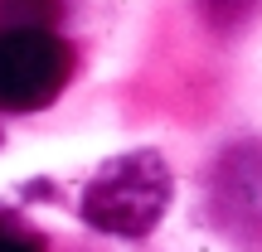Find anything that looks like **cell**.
<instances>
[{"mask_svg": "<svg viewBox=\"0 0 262 252\" xmlns=\"http://www.w3.org/2000/svg\"><path fill=\"white\" fill-rule=\"evenodd\" d=\"M0 19H5V29L44 25V19H54V0H0Z\"/></svg>", "mask_w": 262, "mask_h": 252, "instance_id": "obj_4", "label": "cell"}, {"mask_svg": "<svg viewBox=\"0 0 262 252\" xmlns=\"http://www.w3.org/2000/svg\"><path fill=\"white\" fill-rule=\"evenodd\" d=\"M170 209V170L156 150L117 155L88 179L83 218L112 238H146Z\"/></svg>", "mask_w": 262, "mask_h": 252, "instance_id": "obj_1", "label": "cell"}, {"mask_svg": "<svg viewBox=\"0 0 262 252\" xmlns=\"http://www.w3.org/2000/svg\"><path fill=\"white\" fill-rule=\"evenodd\" d=\"M253 5H257V0H204V10H209L214 25H238Z\"/></svg>", "mask_w": 262, "mask_h": 252, "instance_id": "obj_5", "label": "cell"}, {"mask_svg": "<svg viewBox=\"0 0 262 252\" xmlns=\"http://www.w3.org/2000/svg\"><path fill=\"white\" fill-rule=\"evenodd\" d=\"M73 49L44 25L0 29V112H39L63 93Z\"/></svg>", "mask_w": 262, "mask_h": 252, "instance_id": "obj_2", "label": "cell"}, {"mask_svg": "<svg viewBox=\"0 0 262 252\" xmlns=\"http://www.w3.org/2000/svg\"><path fill=\"white\" fill-rule=\"evenodd\" d=\"M0 252H44V238H39L25 218L0 209Z\"/></svg>", "mask_w": 262, "mask_h": 252, "instance_id": "obj_3", "label": "cell"}]
</instances>
